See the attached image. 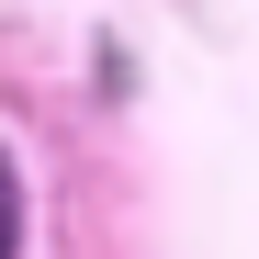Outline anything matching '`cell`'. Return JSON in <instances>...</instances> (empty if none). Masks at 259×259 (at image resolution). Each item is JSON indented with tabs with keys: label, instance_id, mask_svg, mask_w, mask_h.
Returning <instances> with one entry per match:
<instances>
[{
	"label": "cell",
	"instance_id": "obj_1",
	"mask_svg": "<svg viewBox=\"0 0 259 259\" xmlns=\"http://www.w3.org/2000/svg\"><path fill=\"white\" fill-rule=\"evenodd\" d=\"M12 226H23V192H12V158H0V259H12Z\"/></svg>",
	"mask_w": 259,
	"mask_h": 259
}]
</instances>
